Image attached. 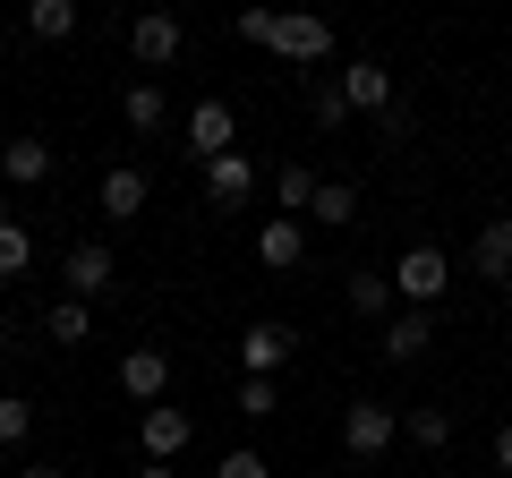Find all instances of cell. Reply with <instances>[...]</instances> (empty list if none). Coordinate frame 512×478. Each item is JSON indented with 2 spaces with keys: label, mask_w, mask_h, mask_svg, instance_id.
<instances>
[{
  "label": "cell",
  "mask_w": 512,
  "mask_h": 478,
  "mask_svg": "<svg viewBox=\"0 0 512 478\" xmlns=\"http://www.w3.org/2000/svg\"><path fill=\"white\" fill-rule=\"evenodd\" d=\"M43 333H52V342H86V299H60V308L43 316Z\"/></svg>",
  "instance_id": "cell-23"
},
{
  "label": "cell",
  "mask_w": 512,
  "mask_h": 478,
  "mask_svg": "<svg viewBox=\"0 0 512 478\" xmlns=\"http://www.w3.org/2000/svg\"><path fill=\"white\" fill-rule=\"evenodd\" d=\"M231 137H239L231 103H197V111H188V154H197V163H222V154H239Z\"/></svg>",
  "instance_id": "cell-4"
},
{
  "label": "cell",
  "mask_w": 512,
  "mask_h": 478,
  "mask_svg": "<svg viewBox=\"0 0 512 478\" xmlns=\"http://www.w3.org/2000/svg\"><path fill=\"white\" fill-rule=\"evenodd\" d=\"M60 282H69V299H94L111 282V248H103V239H77L69 265H60Z\"/></svg>",
  "instance_id": "cell-12"
},
{
  "label": "cell",
  "mask_w": 512,
  "mask_h": 478,
  "mask_svg": "<svg viewBox=\"0 0 512 478\" xmlns=\"http://www.w3.org/2000/svg\"><path fill=\"white\" fill-rule=\"evenodd\" d=\"M495 461H504V478H512V427H495Z\"/></svg>",
  "instance_id": "cell-29"
},
{
  "label": "cell",
  "mask_w": 512,
  "mask_h": 478,
  "mask_svg": "<svg viewBox=\"0 0 512 478\" xmlns=\"http://www.w3.org/2000/svg\"><path fill=\"white\" fill-rule=\"evenodd\" d=\"M128 52L146 60V69H171V60H180V18H171V9H146V18L128 26Z\"/></svg>",
  "instance_id": "cell-5"
},
{
  "label": "cell",
  "mask_w": 512,
  "mask_h": 478,
  "mask_svg": "<svg viewBox=\"0 0 512 478\" xmlns=\"http://www.w3.org/2000/svg\"><path fill=\"white\" fill-rule=\"evenodd\" d=\"M103 214L111 222H128V214H146V171H103Z\"/></svg>",
  "instance_id": "cell-15"
},
{
  "label": "cell",
  "mask_w": 512,
  "mask_h": 478,
  "mask_svg": "<svg viewBox=\"0 0 512 478\" xmlns=\"http://www.w3.org/2000/svg\"><path fill=\"white\" fill-rule=\"evenodd\" d=\"M26 436H35V402L0 393V444H26Z\"/></svg>",
  "instance_id": "cell-22"
},
{
  "label": "cell",
  "mask_w": 512,
  "mask_h": 478,
  "mask_svg": "<svg viewBox=\"0 0 512 478\" xmlns=\"http://www.w3.org/2000/svg\"><path fill=\"white\" fill-rule=\"evenodd\" d=\"M26 265H35V239L18 222H0V274H26Z\"/></svg>",
  "instance_id": "cell-24"
},
{
  "label": "cell",
  "mask_w": 512,
  "mask_h": 478,
  "mask_svg": "<svg viewBox=\"0 0 512 478\" xmlns=\"http://www.w3.org/2000/svg\"><path fill=\"white\" fill-rule=\"evenodd\" d=\"M316 188H325V180H316V171H282V205H291V214H308V205H316Z\"/></svg>",
  "instance_id": "cell-25"
},
{
  "label": "cell",
  "mask_w": 512,
  "mask_h": 478,
  "mask_svg": "<svg viewBox=\"0 0 512 478\" xmlns=\"http://www.w3.org/2000/svg\"><path fill=\"white\" fill-rule=\"evenodd\" d=\"M402 436L419 444V453H444V444H453V410H402Z\"/></svg>",
  "instance_id": "cell-17"
},
{
  "label": "cell",
  "mask_w": 512,
  "mask_h": 478,
  "mask_svg": "<svg viewBox=\"0 0 512 478\" xmlns=\"http://www.w3.org/2000/svg\"><path fill=\"white\" fill-rule=\"evenodd\" d=\"M342 103L393 120V111H402V103H393V69H384V60H350V69H342Z\"/></svg>",
  "instance_id": "cell-3"
},
{
  "label": "cell",
  "mask_w": 512,
  "mask_h": 478,
  "mask_svg": "<svg viewBox=\"0 0 512 478\" xmlns=\"http://www.w3.org/2000/svg\"><path fill=\"white\" fill-rule=\"evenodd\" d=\"M350 308H359V316H384V308H393V274H350Z\"/></svg>",
  "instance_id": "cell-20"
},
{
  "label": "cell",
  "mask_w": 512,
  "mask_h": 478,
  "mask_svg": "<svg viewBox=\"0 0 512 478\" xmlns=\"http://www.w3.org/2000/svg\"><path fill=\"white\" fill-rule=\"evenodd\" d=\"M248 197H256V163H248V154L205 163V205H222V214H231V205H248Z\"/></svg>",
  "instance_id": "cell-8"
},
{
  "label": "cell",
  "mask_w": 512,
  "mask_h": 478,
  "mask_svg": "<svg viewBox=\"0 0 512 478\" xmlns=\"http://www.w3.org/2000/svg\"><path fill=\"white\" fill-rule=\"evenodd\" d=\"M26 26H35L43 43H60V35H77V0H35V9H26Z\"/></svg>",
  "instance_id": "cell-19"
},
{
  "label": "cell",
  "mask_w": 512,
  "mask_h": 478,
  "mask_svg": "<svg viewBox=\"0 0 512 478\" xmlns=\"http://www.w3.org/2000/svg\"><path fill=\"white\" fill-rule=\"evenodd\" d=\"M256 257L274 265V274H291V265L308 257V231H299V214H282V222H265V231H256Z\"/></svg>",
  "instance_id": "cell-13"
},
{
  "label": "cell",
  "mask_w": 512,
  "mask_h": 478,
  "mask_svg": "<svg viewBox=\"0 0 512 478\" xmlns=\"http://www.w3.org/2000/svg\"><path fill=\"white\" fill-rule=\"evenodd\" d=\"M316 129H342V120H350V103H342V86H316Z\"/></svg>",
  "instance_id": "cell-27"
},
{
  "label": "cell",
  "mask_w": 512,
  "mask_h": 478,
  "mask_svg": "<svg viewBox=\"0 0 512 478\" xmlns=\"http://www.w3.org/2000/svg\"><path fill=\"white\" fill-rule=\"evenodd\" d=\"M308 214L325 222V231H342V222L359 214V188H350V180H325V188H316V205H308Z\"/></svg>",
  "instance_id": "cell-18"
},
{
  "label": "cell",
  "mask_w": 512,
  "mask_h": 478,
  "mask_svg": "<svg viewBox=\"0 0 512 478\" xmlns=\"http://www.w3.org/2000/svg\"><path fill=\"white\" fill-rule=\"evenodd\" d=\"M0 180L9 188H43L52 180V146H43V137H9V146H0Z\"/></svg>",
  "instance_id": "cell-11"
},
{
  "label": "cell",
  "mask_w": 512,
  "mask_h": 478,
  "mask_svg": "<svg viewBox=\"0 0 512 478\" xmlns=\"http://www.w3.org/2000/svg\"><path fill=\"white\" fill-rule=\"evenodd\" d=\"M444 282H453V265H444V248H410L402 265H393V299H410V308H436Z\"/></svg>",
  "instance_id": "cell-1"
},
{
  "label": "cell",
  "mask_w": 512,
  "mask_h": 478,
  "mask_svg": "<svg viewBox=\"0 0 512 478\" xmlns=\"http://www.w3.org/2000/svg\"><path fill=\"white\" fill-rule=\"evenodd\" d=\"M146 478H171V461H146Z\"/></svg>",
  "instance_id": "cell-31"
},
{
  "label": "cell",
  "mask_w": 512,
  "mask_h": 478,
  "mask_svg": "<svg viewBox=\"0 0 512 478\" xmlns=\"http://www.w3.org/2000/svg\"><path fill=\"white\" fill-rule=\"evenodd\" d=\"M137 436H146V461H171V453H188L197 419H188V410H163V402H154L146 419H137Z\"/></svg>",
  "instance_id": "cell-9"
},
{
  "label": "cell",
  "mask_w": 512,
  "mask_h": 478,
  "mask_svg": "<svg viewBox=\"0 0 512 478\" xmlns=\"http://www.w3.org/2000/svg\"><path fill=\"white\" fill-rule=\"evenodd\" d=\"M393 436H402V410H384V402H350V410H342V444H350L359 461L393 453Z\"/></svg>",
  "instance_id": "cell-2"
},
{
  "label": "cell",
  "mask_w": 512,
  "mask_h": 478,
  "mask_svg": "<svg viewBox=\"0 0 512 478\" xmlns=\"http://www.w3.org/2000/svg\"><path fill=\"white\" fill-rule=\"evenodd\" d=\"M18 478H69V470H60V461H26Z\"/></svg>",
  "instance_id": "cell-30"
},
{
  "label": "cell",
  "mask_w": 512,
  "mask_h": 478,
  "mask_svg": "<svg viewBox=\"0 0 512 478\" xmlns=\"http://www.w3.org/2000/svg\"><path fill=\"white\" fill-rule=\"evenodd\" d=\"M214 478H265V461H256V453H222Z\"/></svg>",
  "instance_id": "cell-28"
},
{
  "label": "cell",
  "mask_w": 512,
  "mask_h": 478,
  "mask_svg": "<svg viewBox=\"0 0 512 478\" xmlns=\"http://www.w3.org/2000/svg\"><path fill=\"white\" fill-rule=\"evenodd\" d=\"M120 385L128 393H137V402H163V385H171V350H154V342H137V350H128V359H120Z\"/></svg>",
  "instance_id": "cell-7"
},
{
  "label": "cell",
  "mask_w": 512,
  "mask_h": 478,
  "mask_svg": "<svg viewBox=\"0 0 512 478\" xmlns=\"http://www.w3.org/2000/svg\"><path fill=\"white\" fill-rule=\"evenodd\" d=\"M239 410H248V419H274V376H248V385H239Z\"/></svg>",
  "instance_id": "cell-26"
},
{
  "label": "cell",
  "mask_w": 512,
  "mask_h": 478,
  "mask_svg": "<svg viewBox=\"0 0 512 478\" xmlns=\"http://www.w3.org/2000/svg\"><path fill=\"white\" fill-rule=\"evenodd\" d=\"M427 342H436V325H427V308H410V316H393V325H384V359H393V368H410V359H427Z\"/></svg>",
  "instance_id": "cell-14"
},
{
  "label": "cell",
  "mask_w": 512,
  "mask_h": 478,
  "mask_svg": "<svg viewBox=\"0 0 512 478\" xmlns=\"http://www.w3.org/2000/svg\"><path fill=\"white\" fill-rule=\"evenodd\" d=\"M265 52H282V60L308 69V60L333 52V26H325V18H274V43H265Z\"/></svg>",
  "instance_id": "cell-6"
},
{
  "label": "cell",
  "mask_w": 512,
  "mask_h": 478,
  "mask_svg": "<svg viewBox=\"0 0 512 478\" xmlns=\"http://www.w3.org/2000/svg\"><path fill=\"white\" fill-rule=\"evenodd\" d=\"M128 129H163V86H154V77H146V86H128Z\"/></svg>",
  "instance_id": "cell-21"
},
{
  "label": "cell",
  "mask_w": 512,
  "mask_h": 478,
  "mask_svg": "<svg viewBox=\"0 0 512 478\" xmlns=\"http://www.w3.org/2000/svg\"><path fill=\"white\" fill-rule=\"evenodd\" d=\"M239 359H248V376H274L282 359H291V325H274V316H256V325L239 333Z\"/></svg>",
  "instance_id": "cell-10"
},
{
  "label": "cell",
  "mask_w": 512,
  "mask_h": 478,
  "mask_svg": "<svg viewBox=\"0 0 512 478\" xmlns=\"http://www.w3.org/2000/svg\"><path fill=\"white\" fill-rule=\"evenodd\" d=\"M470 265H478V274H512V214H495L487 222V231H478V248H470Z\"/></svg>",
  "instance_id": "cell-16"
}]
</instances>
